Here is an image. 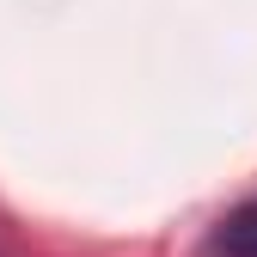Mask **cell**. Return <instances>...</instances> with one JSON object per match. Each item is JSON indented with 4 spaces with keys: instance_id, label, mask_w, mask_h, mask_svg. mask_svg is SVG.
Wrapping results in <instances>:
<instances>
[{
    "instance_id": "6da1fadb",
    "label": "cell",
    "mask_w": 257,
    "mask_h": 257,
    "mask_svg": "<svg viewBox=\"0 0 257 257\" xmlns=\"http://www.w3.org/2000/svg\"><path fill=\"white\" fill-rule=\"evenodd\" d=\"M214 251H220V257H257V196H251V202H239L227 220H220Z\"/></svg>"
}]
</instances>
